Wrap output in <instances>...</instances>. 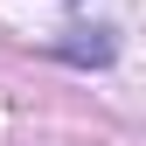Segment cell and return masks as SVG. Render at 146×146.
<instances>
[{"mask_svg": "<svg viewBox=\"0 0 146 146\" xmlns=\"http://www.w3.org/2000/svg\"><path fill=\"white\" fill-rule=\"evenodd\" d=\"M63 56H70V63H111V35L90 28V42H63Z\"/></svg>", "mask_w": 146, "mask_h": 146, "instance_id": "1", "label": "cell"}]
</instances>
